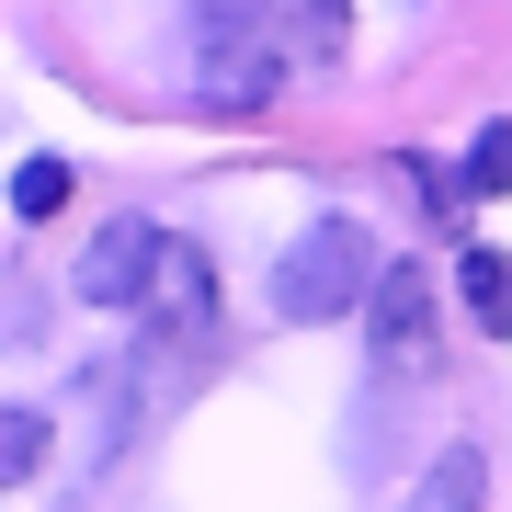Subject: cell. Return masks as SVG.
I'll list each match as a JSON object with an SVG mask.
<instances>
[{"mask_svg": "<svg viewBox=\"0 0 512 512\" xmlns=\"http://www.w3.org/2000/svg\"><path fill=\"white\" fill-rule=\"evenodd\" d=\"M285 69H296V46H285L274 0H194V80L217 114H262L285 92Z\"/></svg>", "mask_w": 512, "mask_h": 512, "instance_id": "obj_2", "label": "cell"}, {"mask_svg": "<svg viewBox=\"0 0 512 512\" xmlns=\"http://www.w3.org/2000/svg\"><path fill=\"white\" fill-rule=\"evenodd\" d=\"M399 512H490V456H478V444H444V456L410 478Z\"/></svg>", "mask_w": 512, "mask_h": 512, "instance_id": "obj_6", "label": "cell"}, {"mask_svg": "<svg viewBox=\"0 0 512 512\" xmlns=\"http://www.w3.org/2000/svg\"><path fill=\"white\" fill-rule=\"evenodd\" d=\"M35 467H46V410H35V399H12V410H0V478L23 490Z\"/></svg>", "mask_w": 512, "mask_h": 512, "instance_id": "obj_8", "label": "cell"}, {"mask_svg": "<svg viewBox=\"0 0 512 512\" xmlns=\"http://www.w3.org/2000/svg\"><path fill=\"white\" fill-rule=\"evenodd\" d=\"M12 205H23V217H57V205H69V160H57V148H35V160L12 171Z\"/></svg>", "mask_w": 512, "mask_h": 512, "instance_id": "obj_10", "label": "cell"}, {"mask_svg": "<svg viewBox=\"0 0 512 512\" xmlns=\"http://www.w3.org/2000/svg\"><path fill=\"white\" fill-rule=\"evenodd\" d=\"M148 262H160V228H148V217H103L92 239H80V262H69V296H80V308H137Z\"/></svg>", "mask_w": 512, "mask_h": 512, "instance_id": "obj_5", "label": "cell"}, {"mask_svg": "<svg viewBox=\"0 0 512 512\" xmlns=\"http://www.w3.org/2000/svg\"><path fill=\"white\" fill-rule=\"evenodd\" d=\"M456 194H512V126H478V137H467Z\"/></svg>", "mask_w": 512, "mask_h": 512, "instance_id": "obj_9", "label": "cell"}, {"mask_svg": "<svg viewBox=\"0 0 512 512\" xmlns=\"http://www.w3.org/2000/svg\"><path fill=\"white\" fill-rule=\"evenodd\" d=\"M137 319H148V342H194L205 319H217V262H205V239H171L160 228V262H148V296H137Z\"/></svg>", "mask_w": 512, "mask_h": 512, "instance_id": "obj_4", "label": "cell"}, {"mask_svg": "<svg viewBox=\"0 0 512 512\" xmlns=\"http://www.w3.org/2000/svg\"><path fill=\"white\" fill-rule=\"evenodd\" d=\"M376 239H365V217H308L274 251V319L285 330H330V319H353L376 296Z\"/></svg>", "mask_w": 512, "mask_h": 512, "instance_id": "obj_1", "label": "cell"}, {"mask_svg": "<svg viewBox=\"0 0 512 512\" xmlns=\"http://www.w3.org/2000/svg\"><path fill=\"white\" fill-rule=\"evenodd\" d=\"M365 342H376V376H387V387H433V365H444L433 274H376V296H365Z\"/></svg>", "mask_w": 512, "mask_h": 512, "instance_id": "obj_3", "label": "cell"}, {"mask_svg": "<svg viewBox=\"0 0 512 512\" xmlns=\"http://www.w3.org/2000/svg\"><path fill=\"white\" fill-rule=\"evenodd\" d=\"M456 296H467V319L490 330V342H512V251H467L456 262Z\"/></svg>", "mask_w": 512, "mask_h": 512, "instance_id": "obj_7", "label": "cell"}]
</instances>
